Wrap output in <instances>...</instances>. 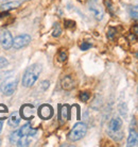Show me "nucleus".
Instances as JSON below:
<instances>
[{
	"mask_svg": "<svg viewBox=\"0 0 138 147\" xmlns=\"http://www.w3.org/2000/svg\"><path fill=\"white\" fill-rule=\"evenodd\" d=\"M42 73V65L40 64H33L27 68L22 77V85L25 88L32 86L40 77V74Z\"/></svg>",
	"mask_w": 138,
	"mask_h": 147,
	"instance_id": "f257e3e1",
	"label": "nucleus"
},
{
	"mask_svg": "<svg viewBox=\"0 0 138 147\" xmlns=\"http://www.w3.org/2000/svg\"><path fill=\"white\" fill-rule=\"evenodd\" d=\"M122 121L119 117H114L111 119L109 124V134L114 140L119 141L123 138V131H122Z\"/></svg>",
	"mask_w": 138,
	"mask_h": 147,
	"instance_id": "f03ea898",
	"label": "nucleus"
},
{
	"mask_svg": "<svg viewBox=\"0 0 138 147\" xmlns=\"http://www.w3.org/2000/svg\"><path fill=\"white\" fill-rule=\"evenodd\" d=\"M87 132V125L85 123H76V125L73 126V128L71 129V131L68 134V139L72 142H76V141L81 140Z\"/></svg>",
	"mask_w": 138,
	"mask_h": 147,
	"instance_id": "7ed1b4c3",
	"label": "nucleus"
},
{
	"mask_svg": "<svg viewBox=\"0 0 138 147\" xmlns=\"http://www.w3.org/2000/svg\"><path fill=\"white\" fill-rule=\"evenodd\" d=\"M17 88V80L14 77H9L2 82V84L0 86L1 92L3 93L5 96H11L15 92V90Z\"/></svg>",
	"mask_w": 138,
	"mask_h": 147,
	"instance_id": "20e7f679",
	"label": "nucleus"
},
{
	"mask_svg": "<svg viewBox=\"0 0 138 147\" xmlns=\"http://www.w3.org/2000/svg\"><path fill=\"white\" fill-rule=\"evenodd\" d=\"M30 42H31V36L29 34H22V35H19L13 40L12 47H14L16 50H18V49H21V48L28 46L30 44Z\"/></svg>",
	"mask_w": 138,
	"mask_h": 147,
	"instance_id": "39448f33",
	"label": "nucleus"
},
{
	"mask_svg": "<svg viewBox=\"0 0 138 147\" xmlns=\"http://www.w3.org/2000/svg\"><path fill=\"white\" fill-rule=\"evenodd\" d=\"M0 44H1L2 48L5 49V50H9V49L12 47V44H13V36H12V34L10 31H7V30L2 31V33L0 34Z\"/></svg>",
	"mask_w": 138,
	"mask_h": 147,
	"instance_id": "423d86ee",
	"label": "nucleus"
},
{
	"mask_svg": "<svg viewBox=\"0 0 138 147\" xmlns=\"http://www.w3.org/2000/svg\"><path fill=\"white\" fill-rule=\"evenodd\" d=\"M38 115L43 119H50L53 116V109L50 105H42L38 109Z\"/></svg>",
	"mask_w": 138,
	"mask_h": 147,
	"instance_id": "0eeeda50",
	"label": "nucleus"
},
{
	"mask_svg": "<svg viewBox=\"0 0 138 147\" xmlns=\"http://www.w3.org/2000/svg\"><path fill=\"white\" fill-rule=\"evenodd\" d=\"M89 11L94 14V16L96 17L97 19L99 20H101L102 17H103V12H102L101 7L97 3V1L96 0H92L89 2Z\"/></svg>",
	"mask_w": 138,
	"mask_h": 147,
	"instance_id": "6e6552de",
	"label": "nucleus"
},
{
	"mask_svg": "<svg viewBox=\"0 0 138 147\" xmlns=\"http://www.w3.org/2000/svg\"><path fill=\"white\" fill-rule=\"evenodd\" d=\"M33 113H34V108L32 105H23L20 109V116L25 119H31L33 118Z\"/></svg>",
	"mask_w": 138,
	"mask_h": 147,
	"instance_id": "1a4fd4ad",
	"label": "nucleus"
},
{
	"mask_svg": "<svg viewBox=\"0 0 138 147\" xmlns=\"http://www.w3.org/2000/svg\"><path fill=\"white\" fill-rule=\"evenodd\" d=\"M19 131H20V133H21L22 136H34L37 132V129H33L30 124H25V125H23L21 128L19 129Z\"/></svg>",
	"mask_w": 138,
	"mask_h": 147,
	"instance_id": "9d476101",
	"label": "nucleus"
},
{
	"mask_svg": "<svg viewBox=\"0 0 138 147\" xmlns=\"http://www.w3.org/2000/svg\"><path fill=\"white\" fill-rule=\"evenodd\" d=\"M20 119H21V116H20L19 112L15 111V112H13L11 114V116L9 117V125L12 126V127H16L20 123Z\"/></svg>",
	"mask_w": 138,
	"mask_h": 147,
	"instance_id": "9b49d317",
	"label": "nucleus"
},
{
	"mask_svg": "<svg viewBox=\"0 0 138 147\" xmlns=\"http://www.w3.org/2000/svg\"><path fill=\"white\" fill-rule=\"evenodd\" d=\"M138 143V136H137V132L131 129L130 130V136H129V139H127V146L129 147H133V146H137Z\"/></svg>",
	"mask_w": 138,
	"mask_h": 147,
	"instance_id": "f8f14e48",
	"label": "nucleus"
},
{
	"mask_svg": "<svg viewBox=\"0 0 138 147\" xmlns=\"http://www.w3.org/2000/svg\"><path fill=\"white\" fill-rule=\"evenodd\" d=\"M62 86L64 90H67V91H70L74 88V84H73V80L70 76H65V77L62 79Z\"/></svg>",
	"mask_w": 138,
	"mask_h": 147,
	"instance_id": "ddd939ff",
	"label": "nucleus"
},
{
	"mask_svg": "<svg viewBox=\"0 0 138 147\" xmlns=\"http://www.w3.org/2000/svg\"><path fill=\"white\" fill-rule=\"evenodd\" d=\"M20 5V2L19 1H11V2H7V3L2 4L1 7H0V10L1 11H10V10H14L16 7H18Z\"/></svg>",
	"mask_w": 138,
	"mask_h": 147,
	"instance_id": "4468645a",
	"label": "nucleus"
},
{
	"mask_svg": "<svg viewBox=\"0 0 138 147\" xmlns=\"http://www.w3.org/2000/svg\"><path fill=\"white\" fill-rule=\"evenodd\" d=\"M22 134L20 133V131L18 130H15L14 132L11 133V136H10V142H11V144H13V145H16V143L18 142V140L20 139V136H21Z\"/></svg>",
	"mask_w": 138,
	"mask_h": 147,
	"instance_id": "2eb2a0df",
	"label": "nucleus"
},
{
	"mask_svg": "<svg viewBox=\"0 0 138 147\" xmlns=\"http://www.w3.org/2000/svg\"><path fill=\"white\" fill-rule=\"evenodd\" d=\"M30 144V140H29V136H21L20 139L18 140V142L16 143L17 146H29Z\"/></svg>",
	"mask_w": 138,
	"mask_h": 147,
	"instance_id": "dca6fc26",
	"label": "nucleus"
},
{
	"mask_svg": "<svg viewBox=\"0 0 138 147\" xmlns=\"http://www.w3.org/2000/svg\"><path fill=\"white\" fill-rule=\"evenodd\" d=\"M7 113H9L7 107H5L2 103H0V119L2 121V119L7 118Z\"/></svg>",
	"mask_w": 138,
	"mask_h": 147,
	"instance_id": "f3484780",
	"label": "nucleus"
},
{
	"mask_svg": "<svg viewBox=\"0 0 138 147\" xmlns=\"http://www.w3.org/2000/svg\"><path fill=\"white\" fill-rule=\"evenodd\" d=\"M62 33V29H61V26H60V24L56 22L54 24V26H53V31H52V35L54 37H58Z\"/></svg>",
	"mask_w": 138,
	"mask_h": 147,
	"instance_id": "a211bd4d",
	"label": "nucleus"
},
{
	"mask_svg": "<svg viewBox=\"0 0 138 147\" xmlns=\"http://www.w3.org/2000/svg\"><path fill=\"white\" fill-rule=\"evenodd\" d=\"M69 107L66 105V106H63L62 107V110H61V112H62V117L63 118H66V119H68L69 117H70V115H69Z\"/></svg>",
	"mask_w": 138,
	"mask_h": 147,
	"instance_id": "6ab92c4d",
	"label": "nucleus"
},
{
	"mask_svg": "<svg viewBox=\"0 0 138 147\" xmlns=\"http://www.w3.org/2000/svg\"><path fill=\"white\" fill-rule=\"evenodd\" d=\"M64 26H65L66 29H73L76 27V22L73 20H69V19H66L64 22Z\"/></svg>",
	"mask_w": 138,
	"mask_h": 147,
	"instance_id": "aec40b11",
	"label": "nucleus"
},
{
	"mask_svg": "<svg viewBox=\"0 0 138 147\" xmlns=\"http://www.w3.org/2000/svg\"><path fill=\"white\" fill-rule=\"evenodd\" d=\"M80 98L82 101H84V102H86V101H88V99L90 98V94H89V92H83L80 94Z\"/></svg>",
	"mask_w": 138,
	"mask_h": 147,
	"instance_id": "412c9836",
	"label": "nucleus"
},
{
	"mask_svg": "<svg viewBox=\"0 0 138 147\" xmlns=\"http://www.w3.org/2000/svg\"><path fill=\"white\" fill-rule=\"evenodd\" d=\"M116 35V29H114V28H109L107 30V37H109V40H114V37Z\"/></svg>",
	"mask_w": 138,
	"mask_h": 147,
	"instance_id": "4be33fe9",
	"label": "nucleus"
},
{
	"mask_svg": "<svg viewBox=\"0 0 138 147\" xmlns=\"http://www.w3.org/2000/svg\"><path fill=\"white\" fill-rule=\"evenodd\" d=\"M129 11H130V15L132 18L137 19V7H131Z\"/></svg>",
	"mask_w": 138,
	"mask_h": 147,
	"instance_id": "5701e85b",
	"label": "nucleus"
},
{
	"mask_svg": "<svg viewBox=\"0 0 138 147\" xmlns=\"http://www.w3.org/2000/svg\"><path fill=\"white\" fill-rule=\"evenodd\" d=\"M58 59L61 62H65L66 60H67V52L65 50H62V51L60 52V55H58Z\"/></svg>",
	"mask_w": 138,
	"mask_h": 147,
	"instance_id": "b1692460",
	"label": "nucleus"
},
{
	"mask_svg": "<svg viewBox=\"0 0 138 147\" xmlns=\"http://www.w3.org/2000/svg\"><path fill=\"white\" fill-rule=\"evenodd\" d=\"M7 64H9V61L5 58L0 57V68H3V67L7 66Z\"/></svg>",
	"mask_w": 138,
	"mask_h": 147,
	"instance_id": "393cba45",
	"label": "nucleus"
},
{
	"mask_svg": "<svg viewBox=\"0 0 138 147\" xmlns=\"http://www.w3.org/2000/svg\"><path fill=\"white\" fill-rule=\"evenodd\" d=\"M49 85H50V82H49L48 80H45L42 82L40 86H42V90H43V91H47L48 88H49Z\"/></svg>",
	"mask_w": 138,
	"mask_h": 147,
	"instance_id": "a878e982",
	"label": "nucleus"
},
{
	"mask_svg": "<svg viewBox=\"0 0 138 147\" xmlns=\"http://www.w3.org/2000/svg\"><path fill=\"white\" fill-rule=\"evenodd\" d=\"M80 48H81V50L85 51V50H87L88 48H90V44H89V43H87V42H83V43L81 44Z\"/></svg>",
	"mask_w": 138,
	"mask_h": 147,
	"instance_id": "bb28decb",
	"label": "nucleus"
},
{
	"mask_svg": "<svg viewBox=\"0 0 138 147\" xmlns=\"http://www.w3.org/2000/svg\"><path fill=\"white\" fill-rule=\"evenodd\" d=\"M2 127H3V123L0 121V132H1V130H2Z\"/></svg>",
	"mask_w": 138,
	"mask_h": 147,
	"instance_id": "cd10ccee",
	"label": "nucleus"
},
{
	"mask_svg": "<svg viewBox=\"0 0 138 147\" xmlns=\"http://www.w3.org/2000/svg\"><path fill=\"white\" fill-rule=\"evenodd\" d=\"M0 1H5V0H0Z\"/></svg>",
	"mask_w": 138,
	"mask_h": 147,
	"instance_id": "c85d7f7f",
	"label": "nucleus"
}]
</instances>
